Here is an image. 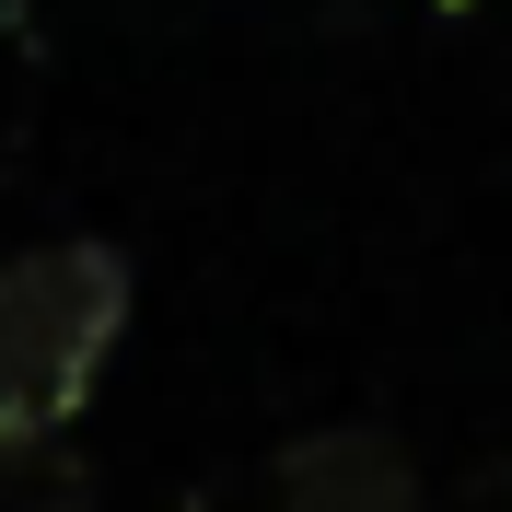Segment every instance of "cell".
Wrapping results in <instances>:
<instances>
[{"instance_id":"cell-1","label":"cell","mask_w":512,"mask_h":512,"mask_svg":"<svg viewBox=\"0 0 512 512\" xmlns=\"http://www.w3.org/2000/svg\"><path fill=\"white\" fill-rule=\"evenodd\" d=\"M128 338V256L70 233V245L0 256V466L47 454L94 408L105 361Z\"/></svg>"},{"instance_id":"cell-2","label":"cell","mask_w":512,"mask_h":512,"mask_svg":"<svg viewBox=\"0 0 512 512\" xmlns=\"http://www.w3.org/2000/svg\"><path fill=\"white\" fill-rule=\"evenodd\" d=\"M268 512H419V466L396 431H303L268 466Z\"/></svg>"},{"instance_id":"cell-3","label":"cell","mask_w":512,"mask_h":512,"mask_svg":"<svg viewBox=\"0 0 512 512\" xmlns=\"http://www.w3.org/2000/svg\"><path fill=\"white\" fill-rule=\"evenodd\" d=\"M24 512H94V501H82V489H35Z\"/></svg>"}]
</instances>
